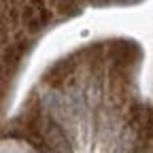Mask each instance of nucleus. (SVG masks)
I'll list each match as a JSON object with an SVG mask.
<instances>
[{
	"mask_svg": "<svg viewBox=\"0 0 153 153\" xmlns=\"http://www.w3.org/2000/svg\"><path fill=\"white\" fill-rule=\"evenodd\" d=\"M140 153H147V151H140Z\"/></svg>",
	"mask_w": 153,
	"mask_h": 153,
	"instance_id": "obj_1",
	"label": "nucleus"
}]
</instances>
